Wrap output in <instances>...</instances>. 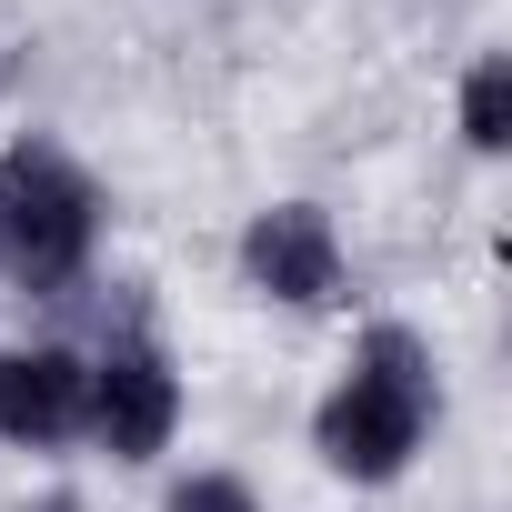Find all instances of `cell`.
Returning a JSON list of instances; mask_svg holds the SVG:
<instances>
[{
	"label": "cell",
	"instance_id": "obj_1",
	"mask_svg": "<svg viewBox=\"0 0 512 512\" xmlns=\"http://www.w3.org/2000/svg\"><path fill=\"white\" fill-rule=\"evenodd\" d=\"M422 422H432V352L412 332H372L342 392L322 402V462L352 482H392L422 452Z\"/></svg>",
	"mask_w": 512,
	"mask_h": 512
},
{
	"label": "cell",
	"instance_id": "obj_2",
	"mask_svg": "<svg viewBox=\"0 0 512 512\" xmlns=\"http://www.w3.org/2000/svg\"><path fill=\"white\" fill-rule=\"evenodd\" d=\"M81 251H91V181L61 151H11L0 161V272L71 282Z\"/></svg>",
	"mask_w": 512,
	"mask_h": 512
},
{
	"label": "cell",
	"instance_id": "obj_3",
	"mask_svg": "<svg viewBox=\"0 0 512 512\" xmlns=\"http://www.w3.org/2000/svg\"><path fill=\"white\" fill-rule=\"evenodd\" d=\"M171 422H181L171 362H161L151 342H111V352L91 362V412H81V432H101L121 462H151V452L171 442Z\"/></svg>",
	"mask_w": 512,
	"mask_h": 512
},
{
	"label": "cell",
	"instance_id": "obj_4",
	"mask_svg": "<svg viewBox=\"0 0 512 512\" xmlns=\"http://www.w3.org/2000/svg\"><path fill=\"white\" fill-rule=\"evenodd\" d=\"M241 272H251V292H272L292 312H322L342 292V241H332V221L312 201H272L241 231Z\"/></svg>",
	"mask_w": 512,
	"mask_h": 512
},
{
	"label": "cell",
	"instance_id": "obj_5",
	"mask_svg": "<svg viewBox=\"0 0 512 512\" xmlns=\"http://www.w3.org/2000/svg\"><path fill=\"white\" fill-rule=\"evenodd\" d=\"M91 412V362L71 352H0V432L11 442H71Z\"/></svg>",
	"mask_w": 512,
	"mask_h": 512
},
{
	"label": "cell",
	"instance_id": "obj_6",
	"mask_svg": "<svg viewBox=\"0 0 512 512\" xmlns=\"http://www.w3.org/2000/svg\"><path fill=\"white\" fill-rule=\"evenodd\" d=\"M462 141H472V151H502V141H512V61H502V51L472 61V81H462Z\"/></svg>",
	"mask_w": 512,
	"mask_h": 512
},
{
	"label": "cell",
	"instance_id": "obj_7",
	"mask_svg": "<svg viewBox=\"0 0 512 512\" xmlns=\"http://www.w3.org/2000/svg\"><path fill=\"white\" fill-rule=\"evenodd\" d=\"M171 512H251V492H241L231 472H191V482L171 492Z\"/></svg>",
	"mask_w": 512,
	"mask_h": 512
}]
</instances>
